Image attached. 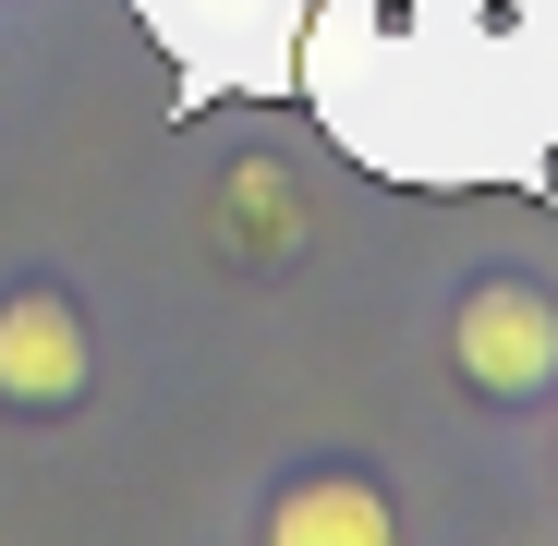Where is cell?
Segmentation results:
<instances>
[{"label": "cell", "mask_w": 558, "mask_h": 546, "mask_svg": "<svg viewBox=\"0 0 558 546\" xmlns=\"http://www.w3.org/2000/svg\"><path fill=\"white\" fill-rule=\"evenodd\" d=\"M449 364H461V389L474 401H534L558 389V304L534 280H474L449 316Z\"/></svg>", "instance_id": "1"}, {"label": "cell", "mask_w": 558, "mask_h": 546, "mask_svg": "<svg viewBox=\"0 0 558 546\" xmlns=\"http://www.w3.org/2000/svg\"><path fill=\"white\" fill-rule=\"evenodd\" d=\"M85 304L25 280V292H0V401L13 413H73L85 401Z\"/></svg>", "instance_id": "2"}, {"label": "cell", "mask_w": 558, "mask_h": 546, "mask_svg": "<svg viewBox=\"0 0 558 546\" xmlns=\"http://www.w3.org/2000/svg\"><path fill=\"white\" fill-rule=\"evenodd\" d=\"M389 534H401V510L364 474H316L292 498H267V546H389Z\"/></svg>", "instance_id": "3"}, {"label": "cell", "mask_w": 558, "mask_h": 546, "mask_svg": "<svg viewBox=\"0 0 558 546\" xmlns=\"http://www.w3.org/2000/svg\"><path fill=\"white\" fill-rule=\"evenodd\" d=\"M219 219H231L243 243L279 255V243L304 231V195H292V170H279V158H243V170H231V195H219Z\"/></svg>", "instance_id": "4"}]
</instances>
